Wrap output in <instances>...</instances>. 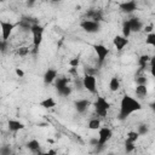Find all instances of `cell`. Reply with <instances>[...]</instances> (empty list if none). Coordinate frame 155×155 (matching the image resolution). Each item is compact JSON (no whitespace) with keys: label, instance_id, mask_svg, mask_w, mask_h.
<instances>
[{"label":"cell","instance_id":"39","mask_svg":"<svg viewBox=\"0 0 155 155\" xmlns=\"http://www.w3.org/2000/svg\"><path fill=\"white\" fill-rule=\"evenodd\" d=\"M34 4H35L34 1H27V2H25V5H27L28 7H31V6H34Z\"/></svg>","mask_w":155,"mask_h":155},{"label":"cell","instance_id":"44","mask_svg":"<svg viewBox=\"0 0 155 155\" xmlns=\"http://www.w3.org/2000/svg\"><path fill=\"white\" fill-rule=\"evenodd\" d=\"M59 155H67V154H59Z\"/></svg>","mask_w":155,"mask_h":155},{"label":"cell","instance_id":"26","mask_svg":"<svg viewBox=\"0 0 155 155\" xmlns=\"http://www.w3.org/2000/svg\"><path fill=\"white\" fill-rule=\"evenodd\" d=\"M57 93H58L59 96H62V97H68V96L71 93V87H69V85L65 86V87H62V88L57 90Z\"/></svg>","mask_w":155,"mask_h":155},{"label":"cell","instance_id":"19","mask_svg":"<svg viewBox=\"0 0 155 155\" xmlns=\"http://www.w3.org/2000/svg\"><path fill=\"white\" fill-rule=\"evenodd\" d=\"M134 92H136V96H137V97L144 98V97H147V94H148V87H147V85H137Z\"/></svg>","mask_w":155,"mask_h":155},{"label":"cell","instance_id":"37","mask_svg":"<svg viewBox=\"0 0 155 155\" xmlns=\"http://www.w3.org/2000/svg\"><path fill=\"white\" fill-rule=\"evenodd\" d=\"M75 86H76V90H82L84 88V86H82V80H80V81H75Z\"/></svg>","mask_w":155,"mask_h":155},{"label":"cell","instance_id":"40","mask_svg":"<svg viewBox=\"0 0 155 155\" xmlns=\"http://www.w3.org/2000/svg\"><path fill=\"white\" fill-rule=\"evenodd\" d=\"M69 73H70V74H74V75H76V68H71V69L69 70Z\"/></svg>","mask_w":155,"mask_h":155},{"label":"cell","instance_id":"38","mask_svg":"<svg viewBox=\"0 0 155 155\" xmlns=\"http://www.w3.org/2000/svg\"><path fill=\"white\" fill-rule=\"evenodd\" d=\"M47 153H48L50 155H58V154H57V151H56L54 149H48V151H47Z\"/></svg>","mask_w":155,"mask_h":155},{"label":"cell","instance_id":"28","mask_svg":"<svg viewBox=\"0 0 155 155\" xmlns=\"http://www.w3.org/2000/svg\"><path fill=\"white\" fill-rule=\"evenodd\" d=\"M11 154H12V149L10 144L0 145V155H11Z\"/></svg>","mask_w":155,"mask_h":155},{"label":"cell","instance_id":"34","mask_svg":"<svg viewBox=\"0 0 155 155\" xmlns=\"http://www.w3.org/2000/svg\"><path fill=\"white\" fill-rule=\"evenodd\" d=\"M90 145L97 147V145H98V137H92V138H90Z\"/></svg>","mask_w":155,"mask_h":155},{"label":"cell","instance_id":"3","mask_svg":"<svg viewBox=\"0 0 155 155\" xmlns=\"http://www.w3.org/2000/svg\"><path fill=\"white\" fill-rule=\"evenodd\" d=\"M113 137V131L109 127H101L98 130V145L96 147L97 150H102L104 148V145L111 139Z\"/></svg>","mask_w":155,"mask_h":155},{"label":"cell","instance_id":"18","mask_svg":"<svg viewBox=\"0 0 155 155\" xmlns=\"http://www.w3.org/2000/svg\"><path fill=\"white\" fill-rule=\"evenodd\" d=\"M39 105H40L41 108H45V109H51V108L56 107V101H54L52 97H47V98L42 99V101L39 103Z\"/></svg>","mask_w":155,"mask_h":155},{"label":"cell","instance_id":"43","mask_svg":"<svg viewBox=\"0 0 155 155\" xmlns=\"http://www.w3.org/2000/svg\"><path fill=\"white\" fill-rule=\"evenodd\" d=\"M11 155H17V154H15V153H12V154H11Z\"/></svg>","mask_w":155,"mask_h":155},{"label":"cell","instance_id":"35","mask_svg":"<svg viewBox=\"0 0 155 155\" xmlns=\"http://www.w3.org/2000/svg\"><path fill=\"white\" fill-rule=\"evenodd\" d=\"M153 29H154V25H153V23H150V24L145 25L144 31H145V33H148V34H150V33H153Z\"/></svg>","mask_w":155,"mask_h":155},{"label":"cell","instance_id":"12","mask_svg":"<svg viewBox=\"0 0 155 155\" xmlns=\"http://www.w3.org/2000/svg\"><path fill=\"white\" fill-rule=\"evenodd\" d=\"M120 10L124 12V13H132L137 10V2L134 0H131V1H125V2H121L119 5Z\"/></svg>","mask_w":155,"mask_h":155},{"label":"cell","instance_id":"36","mask_svg":"<svg viewBox=\"0 0 155 155\" xmlns=\"http://www.w3.org/2000/svg\"><path fill=\"white\" fill-rule=\"evenodd\" d=\"M15 73H16V75H17L18 78H23V76H24V71H23L21 68H16V69H15Z\"/></svg>","mask_w":155,"mask_h":155},{"label":"cell","instance_id":"27","mask_svg":"<svg viewBox=\"0 0 155 155\" xmlns=\"http://www.w3.org/2000/svg\"><path fill=\"white\" fill-rule=\"evenodd\" d=\"M148 82V78L145 74H138L136 76V84L137 85H147Z\"/></svg>","mask_w":155,"mask_h":155},{"label":"cell","instance_id":"16","mask_svg":"<svg viewBox=\"0 0 155 155\" xmlns=\"http://www.w3.org/2000/svg\"><path fill=\"white\" fill-rule=\"evenodd\" d=\"M150 58H151V56H149V54H142L138 58V64H139V71H138V74L142 73V71H144V70H147V67H148V63L150 62Z\"/></svg>","mask_w":155,"mask_h":155},{"label":"cell","instance_id":"24","mask_svg":"<svg viewBox=\"0 0 155 155\" xmlns=\"http://www.w3.org/2000/svg\"><path fill=\"white\" fill-rule=\"evenodd\" d=\"M139 137H140V136L137 133V131H130V132H127L126 139L130 140V142H132V143H136V142L139 139Z\"/></svg>","mask_w":155,"mask_h":155},{"label":"cell","instance_id":"11","mask_svg":"<svg viewBox=\"0 0 155 155\" xmlns=\"http://www.w3.org/2000/svg\"><path fill=\"white\" fill-rule=\"evenodd\" d=\"M128 23H130V28H131V31H134V33H138L140 31L144 25H143V22L140 21L139 17H136V16H132L130 19H127Z\"/></svg>","mask_w":155,"mask_h":155},{"label":"cell","instance_id":"1","mask_svg":"<svg viewBox=\"0 0 155 155\" xmlns=\"http://www.w3.org/2000/svg\"><path fill=\"white\" fill-rule=\"evenodd\" d=\"M142 104L136 98L131 97L130 94H125L120 102V111H119V120H126L131 114L134 111H139L142 109Z\"/></svg>","mask_w":155,"mask_h":155},{"label":"cell","instance_id":"9","mask_svg":"<svg viewBox=\"0 0 155 155\" xmlns=\"http://www.w3.org/2000/svg\"><path fill=\"white\" fill-rule=\"evenodd\" d=\"M74 107H75V110H76L78 113L84 114V113L87 111L88 108L91 107V102H90L88 99H85V98H82V99H76V101L74 102Z\"/></svg>","mask_w":155,"mask_h":155},{"label":"cell","instance_id":"4","mask_svg":"<svg viewBox=\"0 0 155 155\" xmlns=\"http://www.w3.org/2000/svg\"><path fill=\"white\" fill-rule=\"evenodd\" d=\"M93 107H94L97 115L101 117H104V116H107V113L110 108V104L104 97H97V99L93 103Z\"/></svg>","mask_w":155,"mask_h":155},{"label":"cell","instance_id":"33","mask_svg":"<svg viewBox=\"0 0 155 155\" xmlns=\"http://www.w3.org/2000/svg\"><path fill=\"white\" fill-rule=\"evenodd\" d=\"M7 48H8V44H7V41H4L2 39H0V52L4 53V52L7 51Z\"/></svg>","mask_w":155,"mask_h":155},{"label":"cell","instance_id":"32","mask_svg":"<svg viewBox=\"0 0 155 155\" xmlns=\"http://www.w3.org/2000/svg\"><path fill=\"white\" fill-rule=\"evenodd\" d=\"M79 64H80V58H79V57H73V58L69 61V65H70L71 68H76V69H78Z\"/></svg>","mask_w":155,"mask_h":155},{"label":"cell","instance_id":"21","mask_svg":"<svg viewBox=\"0 0 155 155\" xmlns=\"http://www.w3.org/2000/svg\"><path fill=\"white\" fill-rule=\"evenodd\" d=\"M119 88H120V80H119V78L113 76L109 81V90L111 92H116Z\"/></svg>","mask_w":155,"mask_h":155},{"label":"cell","instance_id":"8","mask_svg":"<svg viewBox=\"0 0 155 155\" xmlns=\"http://www.w3.org/2000/svg\"><path fill=\"white\" fill-rule=\"evenodd\" d=\"M93 50H94V52H96V54H97L98 64L102 65V64L104 63L107 56L109 54V48H108L107 46L102 45V44H96V45H93Z\"/></svg>","mask_w":155,"mask_h":155},{"label":"cell","instance_id":"25","mask_svg":"<svg viewBox=\"0 0 155 155\" xmlns=\"http://www.w3.org/2000/svg\"><path fill=\"white\" fill-rule=\"evenodd\" d=\"M148 132H149V126H148L147 124H139V125H138L137 133H138L139 136H145Z\"/></svg>","mask_w":155,"mask_h":155},{"label":"cell","instance_id":"13","mask_svg":"<svg viewBox=\"0 0 155 155\" xmlns=\"http://www.w3.org/2000/svg\"><path fill=\"white\" fill-rule=\"evenodd\" d=\"M57 70L56 69H53V68H48L46 71H45V74H44V76H42V79H44V82L46 84V85H50V84H52L56 79H57Z\"/></svg>","mask_w":155,"mask_h":155},{"label":"cell","instance_id":"10","mask_svg":"<svg viewBox=\"0 0 155 155\" xmlns=\"http://www.w3.org/2000/svg\"><path fill=\"white\" fill-rule=\"evenodd\" d=\"M85 19H88V21H93V22H101L103 21V12L101 10H88L86 13H85Z\"/></svg>","mask_w":155,"mask_h":155},{"label":"cell","instance_id":"7","mask_svg":"<svg viewBox=\"0 0 155 155\" xmlns=\"http://www.w3.org/2000/svg\"><path fill=\"white\" fill-rule=\"evenodd\" d=\"M80 27L84 31L88 33V34H94L98 33L101 30V23L98 22H93V21H88V19H84L80 22Z\"/></svg>","mask_w":155,"mask_h":155},{"label":"cell","instance_id":"5","mask_svg":"<svg viewBox=\"0 0 155 155\" xmlns=\"http://www.w3.org/2000/svg\"><path fill=\"white\" fill-rule=\"evenodd\" d=\"M17 24L12 23V22H8V21H2L0 19V29H1V39L4 41H8L13 29L16 28Z\"/></svg>","mask_w":155,"mask_h":155},{"label":"cell","instance_id":"45","mask_svg":"<svg viewBox=\"0 0 155 155\" xmlns=\"http://www.w3.org/2000/svg\"><path fill=\"white\" fill-rule=\"evenodd\" d=\"M0 131H1V126H0Z\"/></svg>","mask_w":155,"mask_h":155},{"label":"cell","instance_id":"20","mask_svg":"<svg viewBox=\"0 0 155 155\" xmlns=\"http://www.w3.org/2000/svg\"><path fill=\"white\" fill-rule=\"evenodd\" d=\"M25 145H27V149H29V150L33 151V153H38V151H40V143H39L36 139H31V140H29Z\"/></svg>","mask_w":155,"mask_h":155},{"label":"cell","instance_id":"2","mask_svg":"<svg viewBox=\"0 0 155 155\" xmlns=\"http://www.w3.org/2000/svg\"><path fill=\"white\" fill-rule=\"evenodd\" d=\"M44 31L45 28L39 23V24H34L30 28V33L33 35V54H36L39 52V47L42 42V38H44Z\"/></svg>","mask_w":155,"mask_h":155},{"label":"cell","instance_id":"22","mask_svg":"<svg viewBox=\"0 0 155 155\" xmlns=\"http://www.w3.org/2000/svg\"><path fill=\"white\" fill-rule=\"evenodd\" d=\"M87 128L88 130H92V131H97L101 128V120L99 119H91L87 124Z\"/></svg>","mask_w":155,"mask_h":155},{"label":"cell","instance_id":"30","mask_svg":"<svg viewBox=\"0 0 155 155\" xmlns=\"http://www.w3.org/2000/svg\"><path fill=\"white\" fill-rule=\"evenodd\" d=\"M145 45L148 46H155V33H150L145 38Z\"/></svg>","mask_w":155,"mask_h":155},{"label":"cell","instance_id":"6","mask_svg":"<svg viewBox=\"0 0 155 155\" xmlns=\"http://www.w3.org/2000/svg\"><path fill=\"white\" fill-rule=\"evenodd\" d=\"M81 80H82V86L85 90H87L92 94L97 93V80L94 75H85Z\"/></svg>","mask_w":155,"mask_h":155},{"label":"cell","instance_id":"23","mask_svg":"<svg viewBox=\"0 0 155 155\" xmlns=\"http://www.w3.org/2000/svg\"><path fill=\"white\" fill-rule=\"evenodd\" d=\"M121 30H122V36L124 38H126V39H128V36L131 35V28H130V23H128V21L126 19V21H124L122 22V25H121Z\"/></svg>","mask_w":155,"mask_h":155},{"label":"cell","instance_id":"42","mask_svg":"<svg viewBox=\"0 0 155 155\" xmlns=\"http://www.w3.org/2000/svg\"><path fill=\"white\" fill-rule=\"evenodd\" d=\"M107 155H115L114 153H109V154H107Z\"/></svg>","mask_w":155,"mask_h":155},{"label":"cell","instance_id":"15","mask_svg":"<svg viewBox=\"0 0 155 155\" xmlns=\"http://www.w3.org/2000/svg\"><path fill=\"white\" fill-rule=\"evenodd\" d=\"M7 127L11 132H17V131H21L25 127V125L23 122H21L19 120H15V119H10L7 121Z\"/></svg>","mask_w":155,"mask_h":155},{"label":"cell","instance_id":"41","mask_svg":"<svg viewBox=\"0 0 155 155\" xmlns=\"http://www.w3.org/2000/svg\"><path fill=\"white\" fill-rule=\"evenodd\" d=\"M41 155H50L47 151H45V153H41Z\"/></svg>","mask_w":155,"mask_h":155},{"label":"cell","instance_id":"17","mask_svg":"<svg viewBox=\"0 0 155 155\" xmlns=\"http://www.w3.org/2000/svg\"><path fill=\"white\" fill-rule=\"evenodd\" d=\"M56 90H59V88H62V87H65V86H68L69 85V81H70V79L68 78V76H58L56 80Z\"/></svg>","mask_w":155,"mask_h":155},{"label":"cell","instance_id":"31","mask_svg":"<svg viewBox=\"0 0 155 155\" xmlns=\"http://www.w3.org/2000/svg\"><path fill=\"white\" fill-rule=\"evenodd\" d=\"M136 149V145H134V143H132V142H130V140H125V153L126 154H130V153H132L133 150Z\"/></svg>","mask_w":155,"mask_h":155},{"label":"cell","instance_id":"29","mask_svg":"<svg viewBox=\"0 0 155 155\" xmlns=\"http://www.w3.org/2000/svg\"><path fill=\"white\" fill-rule=\"evenodd\" d=\"M29 52H30V50H29V47H27V46H21V47L17 48V51H16V53H17L18 56H21V57L28 56Z\"/></svg>","mask_w":155,"mask_h":155},{"label":"cell","instance_id":"14","mask_svg":"<svg viewBox=\"0 0 155 155\" xmlns=\"http://www.w3.org/2000/svg\"><path fill=\"white\" fill-rule=\"evenodd\" d=\"M113 44H114V46L116 47L117 51H122L124 47L128 44V39L124 38L122 35H115L114 39H113Z\"/></svg>","mask_w":155,"mask_h":155}]
</instances>
